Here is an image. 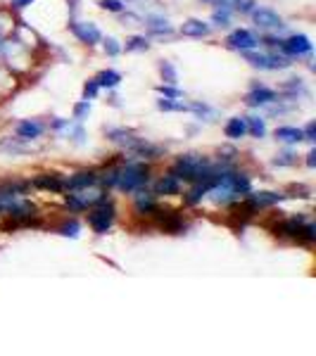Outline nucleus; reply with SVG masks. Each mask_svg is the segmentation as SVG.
Listing matches in <instances>:
<instances>
[{"mask_svg": "<svg viewBox=\"0 0 316 356\" xmlns=\"http://www.w3.org/2000/svg\"><path fill=\"white\" fill-rule=\"evenodd\" d=\"M148 181H150V166L141 162H129L126 166L117 169V183L114 186L122 193L131 195L141 191L143 186H148Z\"/></svg>", "mask_w": 316, "mask_h": 356, "instance_id": "f257e3e1", "label": "nucleus"}, {"mask_svg": "<svg viewBox=\"0 0 316 356\" xmlns=\"http://www.w3.org/2000/svg\"><path fill=\"white\" fill-rule=\"evenodd\" d=\"M114 219H117V207L112 200H102L93 209L88 211V226L93 228L97 235H105L112 228Z\"/></svg>", "mask_w": 316, "mask_h": 356, "instance_id": "f03ea898", "label": "nucleus"}, {"mask_svg": "<svg viewBox=\"0 0 316 356\" xmlns=\"http://www.w3.org/2000/svg\"><path fill=\"white\" fill-rule=\"evenodd\" d=\"M245 60L255 69L262 72H276V69H288L292 65V57L288 55H269V53H255V50H245Z\"/></svg>", "mask_w": 316, "mask_h": 356, "instance_id": "7ed1b4c3", "label": "nucleus"}, {"mask_svg": "<svg viewBox=\"0 0 316 356\" xmlns=\"http://www.w3.org/2000/svg\"><path fill=\"white\" fill-rule=\"evenodd\" d=\"M252 22H255L257 29H262V31H281V29H285L283 24V17L278 13H274L271 8H255L252 10Z\"/></svg>", "mask_w": 316, "mask_h": 356, "instance_id": "20e7f679", "label": "nucleus"}, {"mask_svg": "<svg viewBox=\"0 0 316 356\" xmlns=\"http://www.w3.org/2000/svg\"><path fill=\"white\" fill-rule=\"evenodd\" d=\"M69 31H72L74 36L79 38V43L88 45V48H93V45H97V43L102 41L100 29H97L93 22H77V19H72V22H69Z\"/></svg>", "mask_w": 316, "mask_h": 356, "instance_id": "39448f33", "label": "nucleus"}, {"mask_svg": "<svg viewBox=\"0 0 316 356\" xmlns=\"http://www.w3.org/2000/svg\"><path fill=\"white\" fill-rule=\"evenodd\" d=\"M274 102H278V93L271 88H267V86H262V83H252L250 93L245 95V105L255 107V110L267 107V105H274Z\"/></svg>", "mask_w": 316, "mask_h": 356, "instance_id": "423d86ee", "label": "nucleus"}, {"mask_svg": "<svg viewBox=\"0 0 316 356\" xmlns=\"http://www.w3.org/2000/svg\"><path fill=\"white\" fill-rule=\"evenodd\" d=\"M226 45L231 50H238V53H245V50H255L260 48V38L255 36L248 29H235L226 36Z\"/></svg>", "mask_w": 316, "mask_h": 356, "instance_id": "0eeeda50", "label": "nucleus"}, {"mask_svg": "<svg viewBox=\"0 0 316 356\" xmlns=\"http://www.w3.org/2000/svg\"><path fill=\"white\" fill-rule=\"evenodd\" d=\"M281 53L288 57H302V55H312V41L304 33H292V36L283 38L281 43Z\"/></svg>", "mask_w": 316, "mask_h": 356, "instance_id": "6e6552de", "label": "nucleus"}, {"mask_svg": "<svg viewBox=\"0 0 316 356\" xmlns=\"http://www.w3.org/2000/svg\"><path fill=\"white\" fill-rule=\"evenodd\" d=\"M100 183V176L95 171H79V174L65 178V191L69 193H79V191H88Z\"/></svg>", "mask_w": 316, "mask_h": 356, "instance_id": "1a4fd4ad", "label": "nucleus"}, {"mask_svg": "<svg viewBox=\"0 0 316 356\" xmlns=\"http://www.w3.org/2000/svg\"><path fill=\"white\" fill-rule=\"evenodd\" d=\"M45 126L38 119H24V122L17 124V140H36L41 138Z\"/></svg>", "mask_w": 316, "mask_h": 356, "instance_id": "9d476101", "label": "nucleus"}, {"mask_svg": "<svg viewBox=\"0 0 316 356\" xmlns=\"http://www.w3.org/2000/svg\"><path fill=\"white\" fill-rule=\"evenodd\" d=\"M31 186L41 188V191H50V193L65 191V181H62V176H57V174H38L31 181Z\"/></svg>", "mask_w": 316, "mask_h": 356, "instance_id": "9b49d317", "label": "nucleus"}, {"mask_svg": "<svg viewBox=\"0 0 316 356\" xmlns=\"http://www.w3.org/2000/svg\"><path fill=\"white\" fill-rule=\"evenodd\" d=\"M285 195H281V193H269V191H264V193H250V197H248V202L252 204V209H262V207H274V204H278L281 200H283Z\"/></svg>", "mask_w": 316, "mask_h": 356, "instance_id": "f8f14e48", "label": "nucleus"}, {"mask_svg": "<svg viewBox=\"0 0 316 356\" xmlns=\"http://www.w3.org/2000/svg\"><path fill=\"white\" fill-rule=\"evenodd\" d=\"M212 33V26L205 24L203 19H188L186 24L181 26V36L188 38H207Z\"/></svg>", "mask_w": 316, "mask_h": 356, "instance_id": "ddd939ff", "label": "nucleus"}, {"mask_svg": "<svg viewBox=\"0 0 316 356\" xmlns=\"http://www.w3.org/2000/svg\"><path fill=\"white\" fill-rule=\"evenodd\" d=\"M223 134H226L228 140H240V138L248 136V122L245 117H231L223 126Z\"/></svg>", "mask_w": 316, "mask_h": 356, "instance_id": "4468645a", "label": "nucleus"}, {"mask_svg": "<svg viewBox=\"0 0 316 356\" xmlns=\"http://www.w3.org/2000/svg\"><path fill=\"white\" fill-rule=\"evenodd\" d=\"M179 191H181V181L171 171L155 183V195H179Z\"/></svg>", "mask_w": 316, "mask_h": 356, "instance_id": "2eb2a0df", "label": "nucleus"}, {"mask_svg": "<svg viewBox=\"0 0 316 356\" xmlns=\"http://www.w3.org/2000/svg\"><path fill=\"white\" fill-rule=\"evenodd\" d=\"M145 24L152 36H171V33H174V26H171L169 19H164V17L150 15V17H145Z\"/></svg>", "mask_w": 316, "mask_h": 356, "instance_id": "dca6fc26", "label": "nucleus"}, {"mask_svg": "<svg viewBox=\"0 0 316 356\" xmlns=\"http://www.w3.org/2000/svg\"><path fill=\"white\" fill-rule=\"evenodd\" d=\"M274 136L278 138L281 143H285V145H295V143L304 140L302 129H297V126H278V129L274 131Z\"/></svg>", "mask_w": 316, "mask_h": 356, "instance_id": "f3484780", "label": "nucleus"}, {"mask_svg": "<svg viewBox=\"0 0 316 356\" xmlns=\"http://www.w3.org/2000/svg\"><path fill=\"white\" fill-rule=\"evenodd\" d=\"M105 136L110 138L112 143H119V145H124L126 150H129V147L138 140V136H134L131 131H126V129H105Z\"/></svg>", "mask_w": 316, "mask_h": 356, "instance_id": "a211bd4d", "label": "nucleus"}, {"mask_svg": "<svg viewBox=\"0 0 316 356\" xmlns=\"http://www.w3.org/2000/svg\"><path fill=\"white\" fill-rule=\"evenodd\" d=\"M95 81H97V86H100V88L112 90V88H117V86L122 83V74L114 72V69H105V72L97 74Z\"/></svg>", "mask_w": 316, "mask_h": 356, "instance_id": "6ab92c4d", "label": "nucleus"}, {"mask_svg": "<svg viewBox=\"0 0 316 356\" xmlns=\"http://www.w3.org/2000/svg\"><path fill=\"white\" fill-rule=\"evenodd\" d=\"M122 50H126V53H145V50H150V41L145 36H131L126 38Z\"/></svg>", "mask_w": 316, "mask_h": 356, "instance_id": "aec40b11", "label": "nucleus"}, {"mask_svg": "<svg viewBox=\"0 0 316 356\" xmlns=\"http://www.w3.org/2000/svg\"><path fill=\"white\" fill-rule=\"evenodd\" d=\"M231 19H233V10L231 8H214V13H212V22H214L216 26H221V29L231 26Z\"/></svg>", "mask_w": 316, "mask_h": 356, "instance_id": "412c9836", "label": "nucleus"}, {"mask_svg": "<svg viewBox=\"0 0 316 356\" xmlns=\"http://www.w3.org/2000/svg\"><path fill=\"white\" fill-rule=\"evenodd\" d=\"M245 122H248V134L252 138H264V136H267V124H264L262 117H245Z\"/></svg>", "mask_w": 316, "mask_h": 356, "instance_id": "4be33fe9", "label": "nucleus"}, {"mask_svg": "<svg viewBox=\"0 0 316 356\" xmlns=\"http://www.w3.org/2000/svg\"><path fill=\"white\" fill-rule=\"evenodd\" d=\"M157 110H162V112H191V105L169 100V97H162V100H157Z\"/></svg>", "mask_w": 316, "mask_h": 356, "instance_id": "5701e85b", "label": "nucleus"}, {"mask_svg": "<svg viewBox=\"0 0 316 356\" xmlns=\"http://www.w3.org/2000/svg\"><path fill=\"white\" fill-rule=\"evenodd\" d=\"M159 74H162V81H164V83L176 86V81H179V74H176V67L171 65L169 60H162V62H159Z\"/></svg>", "mask_w": 316, "mask_h": 356, "instance_id": "b1692460", "label": "nucleus"}, {"mask_svg": "<svg viewBox=\"0 0 316 356\" xmlns=\"http://www.w3.org/2000/svg\"><path fill=\"white\" fill-rule=\"evenodd\" d=\"M57 233L62 235V238H79V233H81V226H79V221L77 219H72V221H65L60 228H57Z\"/></svg>", "mask_w": 316, "mask_h": 356, "instance_id": "393cba45", "label": "nucleus"}, {"mask_svg": "<svg viewBox=\"0 0 316 356\" xmlns=\"http://www.w3.org/2000/svg\"><path fill=\"white\" fill-rule=\"evenodd\" d=\"M155 90H157V93L162 95V97H169V100H179V97H183L181 90H179V88H174L171 83H162V86H157Z\"/></svg>", "mask_w": 316, "mask_h": 356, "instance_id": "a878e982", "label": "nucleus"}, {"mask_svg": "<svg viewBox=\"0 0 316 356\" xmlns=\"http://www.w3.org/2000/svg\"><path fill=\"white\" fill-rule=\"evenodd\" d=\"M102 50H105L107 55L110 57H117V55H122V43L117 41V38H105V41H102Z\"/></svg>", "mask_w": 316, "mask_h": 356, "instance_id": "bb28decb", "label": "nucleus"}, {"mask_svg": "<svg viewBox=\"0 0 316 356\" xmlns=\"http://www.w3.org/2000/svg\"><path fill=\"white\" fill-rule=\"evenodd\" d=\"M97 5H100L102 10H107V13H114V15H122L126 10V5L122 3V0H100Z\"/></svg>", "mask_w": 316, "mask_h": 356, "instance_id": "cd10ccee", "label": "nucleus"}, {"mask_svg": "<svg viewBox=\"0 0 316 356\" xmlns=\"http://www.w3.org/2000/svg\"><path fill=\"white\" fill-rule=\"evenodd\" d=\"M231 10L238 15H250L252 10H255V0H233Z\"/></svg>", "mask_w": 316, "mask_h": 356, "instance_id": "c85d7f7f", "label": "nucleus"}, {"mask_svg": "<svg viewBox=\"0 0 316 356\" xmlns=\"http://www.w3.org/2000/svg\"><path fill=\"white\" fill-rule=\"evenodd\" d=\"M88 114H90V100H81L74 105V119H77V122H84Z\"/></svg>", "mask_w": 316, "mask_h": 356, "instance_id": "c756f323", "label": "nucleus"}, {"mask_svg": "<svg viewBox=\"0 0 316 356\" xmlns=\"http://www.w3.org/2000/svg\"><path fill=\"white\" fill-rule=\"evenodd\" d=\"M274 164L276 166H292V164H297V154H292L290 150H285V152L276 154Z\"/></svg>", "mask_w": 316, "mask_h": 356, "instance_id": "7c9ffc66", "label": "nucleus"}, {"mask_svg": "<svg viewBox=\"0 0 316 356\" xmlns=\"http://www.w3.org/2000/svg\"><path fill=\"white\" fill-rule=\"evenodd\" d=\"M100 90H102V88H100V86H97L95 79H90V81H86V86H84V100H95Z\"/></svg>", "mask_w": 316, "mask_h": 356, "instance_id": "2f4dec72", "label": "nucleus"}, {"mask_svg": "<svg viewBox=\"0 0 316 356\" xmlns=\"http://www.w3.org/2000/svg\"><path fill=\"white\" fill-rule=\"evenodd\" d=\"M302 134H304V140H307V143H314V140H316V122H309V124L302 129Z\"/></svg>", "mask_w": 316, "mask_h": 356, "instance_id": "473e14b6", "label": "nucleus"}, {"mask_svg": "<svg viewBox=\"0 0 316 356\" xmlns=\"http://www.w3.org/2000/svg\"><path fill=\"white\" fill-rule=\"evenodd\" d=\"M200 3H205V5H214V8H231L233 0H200Z\"/></svg>", "mask_w": 316, "mask_h": 356, "instance_id": "72a5a7b5", "label": "nucleus"}, {"mask_svg": "<svg viewBox=\"0 0 316 356\" xmlns=\"http://www.w3.org/2000/svg\"><path fill=\"white\" fill-rule=\"evenodd\" d=\"M36 0H10V5H13V10H24L29 5H33Z\"/></svg>", "mask_w": 316, "mask_h": 356, "instance_id": "f704fd0d", "label": "nucleus"}, {"mask_svg": "<svg viewBox=\"0 0 316 356\" xmlns=\"http://www.w3.org/2000/svg\"><path fill=\"white\" fill-rule=\"evenodd\" d=\"M50 126H53L55 131H62V129H67V126H69V119H60V117H57Z\"/></svg>", "mask_w": 316, "mask_h": 356, "instance_id": "c9c22d12", "label": "nucleus"}, {"mask_svg": "<svg viewBox=\"0 0 316 356\" xmlns=\"http://www.w3.org/2000/svg\"><path fill=\"white\" fill-rule=\"evenodd\" d=\"M307 166H309V169H314V166H316V150H309V154H307Z\"/></svg>", "mask_w": 316, "mask_h": 356, "instance_id": "e433bc0d", "label": "nucleus"}]
</instances>
